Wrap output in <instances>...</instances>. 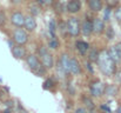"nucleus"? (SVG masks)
Here are the masks:
<instances>
[{
	"label": "nucleus",
	"instance_id": "nucleus-1",
	"mask_svg": "<svg viewBox=\"0 0 121 113\" xmlns=\"http://www.w3.org/2000/svg\"><path fill=\"white\" fill-rule=\"evenodd\" d=\"M99 67L101 70V72L107 77H111L117 71V63L111 58L108 51H102L100 52V57L98 60Z\"/></svg>",
	"mask_w": 121,
	"mask_h": 113
},
{
	"label": "nucleus",
	"instance_id": "nucleus-2",
	"mask_svg": "<svg viewBox=\"0 0 121 113\" xmlns=\"http://www.w3.org/2000/svg\"><path fill=\"white\" fill-rule=\"evenodd\" d=\"M26 61H27L28 67H30L33 72H35L37 74H43V73H45V70H46V68L43 67V65L39 61V59H38L37 55H34V54L27 55Z\"/></svg>",
	"mask_w": 121,
	"mask_h": 113
},
{
	"label": "nucleus",
	"instance_id": "nucleus-3",
	"mask_svg": "<svg viewBox=\"0 0 121 113\" xmlns=\"http://www.w3.org/2000/svg\"><path fill=\"white\" fill-rule=\"evenodd\" d=\"M39 57H40L41 64L43 65V67H45L46 70L52 68V67L54 66L53 55L49 53V51H48L45 46H41L40 48H39Z\"/></svg>",
	"mask_w": 121,
	"mask_h": 113
},
{
	"label": "nucleus",
	"instance_id": "nucleus-4",
	"mask_svg": "<svg viewBox=\"0 0 121 113\" xmlns=\"http://www.w3.org/2000/svg\"><path fill=\"white\" fill-rule=\"evenodd\" d=\"M67 25V33L71 36V37H78L81 32V24L79 21L78 18L75 17H72L67 20L66 23Z\"/></svg>",
	"mask_w": 121,
	"mask_h": 113
},
{
	"label": "nucleus",
	"instance_id": "nucleus-5",
	"mask_svg": "<svg viewBox=\"0 0 121 113\" xmlns=\"http://www.w3.org/2000/svg\"><path fill=\"white\" fill-rule=\"evenodd\" d=\"M13 40L17 45H21L24 46L27 41H28V33L22 30V28H17L13 32Z\"/></svg>",
	"mask_w": 121,
	"mask_h": 113
},
{
	"label": "nucleus",
	"instance_id": "nucleus-6",
	"mask_svg": "<svg viewBox=\"0 0 121 113\" xmlns=\"http://www.w3.org/2000/svg\"><path fill=\"white\" fill-rule=\"evenodd\" d=\"M105 88L106 86L101 82V81H94L91 84V87H89V91H91V94L92 97L94 98H100L102 94H105Z\"/></svg>",
	"mask_w": 121,
	"mask_h": 113
},
{
	"label": "nucleus",
	"instance_id": "nucleus-7",
	"mask_svg": "<svg viewBox=\"0 0 121 113\" xmlns=\"http://www.w3.org/2000/svg\"><path fill=\"white\" fill-rule=\"evenodd\" d=\"M25 20H26V17L21 12H15V13H13L11 15V23L17 27H24L25 26Z\"/></svg>",
	"mask_w": 121,
	"mask_h": 113
},
{
	"label": "nucleus",
	"instance_id": "nucleus-8",
	"mask_svg": "<svg viewBox=\"0 0 121 113\" xmlns=\"http://www.w3.org/2000/svg\"><path fill=\"white\" fill-rule=\"evenodd\" d=\"M71 64H72V58L64 53L60 58V61H59V66L66 72V73H71Z\"/></svg>",
	"mask_w": 121,
	"mask_h": 113
},
{
	"label": "nucleus",
	"instance_id": "nucleus-9",
	"mask_svg": "<svg viewBox=\"0 0 121 113\" xmlns=\"http://www.w3.org/2000/svg\"><path fill=\"white\" fill-rule=\"evenodd\" d=\"M93 33L95 34H102L106 31V26H105V21L100 18H94L93 19Z\"/></svg>",
	"mask_w": 121,
	"mask_h": 113
},
{
	"label": "nucleus",
	"instance_id": "nucleus-10",
	"mask_svg": "<svg viewBox=\"0 0 121 113\" xmlns=\"http://www.w3.org/2000/svg\"><path fill=\"white\" fill-rule=\"evenodd\" d=\"M81 9V1L80 0H69L66 4V11L68 13L75 14L78 12H80Z\"/></svg>",
	"mask_w": 121,
	"mask_h": 113
},
{
	"label": "nucleus",
	"instance_id": "nucleus-11",
	"mask_svg": "<svg viewBox=\"0 0 121 113\" xmlns=\"http://www.w3.org/2000/svg\"><path fill=\"white\" fill-rule=\"evenodd\" d=\"M12 54H13V57H14L15 59H25V58H27V55H26V50H25V47L21 46V45H15V46H13V47H12Z\"/></svg>",
	"mask_w": 121,
	"mask_h": 113
},
{
	"label": "nucleus",
	"instance_id": "nucleus-12",
	"mask_svg": "<svg viewBox=\"0 0 121 113\" xmlns=\"http://www.w3.org/2000/svg\"><path fill=\"white\" fill-rule=\"evenodd\" d=\"M81 32H82V34L86 36V37L91 36V34L93 33V23L89 21V20H87V19L83 20L82 24H81Z\"/></svg>",
	"mask_w": 121,
	"mask_h": 113
},
{
	"label": "nucleus",
	"instance_id": "nucleus-13",
	"mask_svg": "<svg viewBox=\"0 0 121 113\" xmlns=\"http://www.w3.org/2000/svg\"><path fill=\"white\" fill-rule=\"evenodd\" d=\"M27 32H33L35 28H37V21L34 19V17L32 15H27L26 17V20H25V26Z\"/></svg>",
	"mask_w": 121,
	"mask_h": 113
},
{
	"label": "nucleus",
	"instance_id": "nucleus-14",
	"mask_svg": "<svg viewBox=\"0 0 121 113\" xmlns=\"http://www.w3.org/2000/svg\"><path fill=\"white\" fill-rule=\"evenodd\" d=\"M88 7L93 12H100L102 9V0H88Z\"/></svg>",
	"mask_w": 121,
	"mask_h": 113
},
{
	"label": "nucleus",
	"instance_id": "nucleus-15",
	"mask_svg": "<svg viewBox=\"0 0 121 113\" xmlns=\"http://www.w3.org/2000/svg\"><path fill=\"white\" fill-rule=\"evenodd\" d=\"M75 47H77V50L79 51V53H81V54H86L89 51V44L86 42V41L78 40L75 42Z\"/></svg>",
	"mask_w": 121,
	"mask_h": 113
},
{
	"label": "nucleus",
	"instance_id": "nucleus-16",
	"mask_svg": "<svg viewBox=\"0 0 121 113\" xmlns=\"http://www.w3.org/2000/svg\"><path fill=\"white\" fill-rule=\"evenodd\" d=\"M71 73L74 75H78L81 73V65L80 63L77 60V59H74V58H72V64H71Z\"/></svg>",
	"mask_w": 121,
	"mask_h": 113
},
{
	"label": "nucleus",
	"instance_id": "nucleus-17",
	"mask_svg": "<svg viewBox=\"0 0 121 113\" xmlns=\"http://www.w3.org/2000/svg\"><path fill=\"white\" fill-rule=\"evenodd\" d=\"M105 94L108 97H115L118 94V87L115 85H107L105 88Z\"/></svg>",
	"mask_w": 121,
	"mask_h": 113
},
{
	"label": "nucleus",
	"instance_id": "nucleus-18",
	"mask_svg": "<svg viewBox=\"0 0 121 113\" xmlns=\"http://www.w3.org/2000/svg\"><path fill=\"white\" fill-rule=\"evenodd\" d=\"M108 53H109L111 58H112L115 63H119V61H121V58H120V55H119V53H118V51H117V48H115V46L111 47V48L108 50Z\"/></svg>",
	"mask_w": 121,
	"mask_h": 113
},
{
	"label": "nucleus",
	"instance_id": "nucleus-19",
	"mask_svg": "<svg viewBox=\"0 0 121 113\" xmlns=\"http://www.w3.org/2000/svg\"><path fill=\"white\" fill-rule=\"evenodd\" d=\"M99 57H100V53L96 50H91L89 53H88V60L91 63H98Z\"/></svg>",
	"mask_w": 121,
	"mask_h": 113
},
{
	"label": "nucleus",
	"instance_id": "nucleus-20",
	"mask_svg": "<svg viewBox=\"0 0 121 113\" xmlns=\"http://www.w3.org/2000/svg\"><path fill=\"white\" fill-rule=\"evenodd\" d=\"M48 27H49V33H51V36H52V37H55V30H56L55 21H54V20H51Z\"/></svg>",
	"mask_w": 121,
	"mask_h": 113
},
{
	"label": "nucleus",
	"instance_id": "nucleus-21",
	"mask_svg": "<svg viewBox=\"0 0 121 113\" xmlns=\"http://www.w3.org/2000/svg\"><path fill=\"white\" fill-rule=\"evenodd\" d=\"M58 40L55 39V37H52L49 39V42H48V46L51 47V48H53V50H55L56 47H58Z\"/></svg>",
	"mask_w": 121,
	"mask_h": 113
},
{
	"label": "nucleus",
	"instance_id": "nucleus-22",
	"mask_svg": "<svg viewBox=\"0 0 121 113\" xmlns=\"http://www.w3.org/2000/svg\"><path fill=\"white\" fill-rule=\"evenodd\" d=\"M83 101L86 103V105L91 108V110H94V105H93V101L89 99V98H83Z\"/></svg>",
	"mask_w": 121,
	"mask_h": 113
},
{
	"label": "nucleus",
	"instance_id": "nucleus-23",
	"mask_svg": "<svg viewBox=\"0 0 121 113\" xmlns=\"http://www.w3.org/2000/svg\"><path fill=\"white\" fill-rule=\"evenodd\" d=\"M115 18H117L119 21H121V7H119V8L115 11Z\"/></svg>",
	"mask_w": 121,
	"mask_h": 113
},
{
	"label": "nucleus",
	"instance_id": "nucleus-24",
	"mask_svg": "<svg viewBox=\"0 0 121 113\" xmlns=\"http://www.w3.org/2000/svg\"><path fill=\"white\" fill-rule=\"evenodd\" d=\"M106 31L108 32V39H113V28L108 27V28H106Z\"/></svg>",
	"mask_w": 121,
	"mask_h": 113
},
{
	"label": "nucleus",
	"instance_id": "nucleus-25",
	"mask_svg": "<svg viewBox=\"0 0 121 113\" xmlns=\"http://www.w3.org/2000/svg\"><path fill=\"white\" fill-rule=\"evenodd\" d=\"M115 48H117V51H118V53H119V55L121 58V41H119L118 44H115Z\"/></svg>",
	"mask_w": 121,
	"mask_h": 113
},
{
	"label": "nucleus",
	"instance_id": "nucleus-26",
	"mask_svg": "<svg viewBox=\"0 0 121 113\" xmlns=\"http://www.w3.org/2000/svg\"><path fill=\"white\" fill-rule=\"evenodd\" d=\"M74 113H88V111H87L86 108H83V107H79V108L75 110Z\"/></svg>",
	"mask_w": 121,
	"mask_h": 113
},
{
	"label": "nucleus",
	"instance_id": "nucleus-27",
	"mask_svg": "<svg viewBox=\"0 0 121 113\" xmlns=\"http://www.w3.org/2000/svg\"><path fill=\"white\" fill-rule=\"evenodd\" d=\"M108 4H109L111 6H114V5L118 4V0H108Z\"/></svg>",
	"mask_w": 121,
	"mask_h": 113
},
{
	"label": "nucleus",
	"instance_id": "nucleus-28",
	"mask_svg": "<svg viewBox=\"0 0 121 113\" xmlns=\"http://www.w3.org/2000/svg\"><path fill=\"white\" fill-rule=\"evenodd\" d=\"M115 113H121V105H120V106H118V108H117Z\"/></svg>",
	"mask_w": 121,
	"mask_h": 113
},
{
	"label": "nucleus",
	"instance_id": "nucleus-29",
	"mask_svg": "<svg viewBox=\"0 0 121 113\" xmlns=\"http://www.w3.org/2000/svg\"><path fill=\"white\" fill-rule=\"evenodd\" d=\"M11 1H12L13 4H19V2H20L21 0H11Z\"/></svg>",
	"mask_w": 121,
	"mask_h": 113
},
{
	"label": "nucleus",
	"instance_id": "nucleus-30",
	"mask_svg": "<svg viewBox=\"0 0 121 113\" xmlns=\"http://www.w3.org/2000/svg\"><path fill=\"white\" fill-rule=\"evenodd\" d=\"M119 80H120V82H121V73H120V75H119Z\"/></svg>",
	"mask_w": 121,
	"mask_h": 113
},
{
	"label": "nucleus",
	"instance_id": "nucleus-31",
	"mask_svg": "<svg viewBox=\"0 0 121 113\" xmlns=\"http://www.w3.org/2000/svg\"><path fill=\"white\" fill-rule=\"evenodd\" d=\"M104 113H111V111H109V112H104Z\"/></svg>",
	"mask_w": 121,
	"mask_h": 113
}]
</instances>
